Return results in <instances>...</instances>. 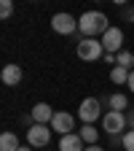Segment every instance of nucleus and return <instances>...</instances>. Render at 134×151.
Here are the masks:
<instances>
[{
    "label": "nucleus",
    "mask_w": 134,
    "mask_h": 151,
    "mask_svg": "<svg viewBox=\"0 0 134 151\" xmlns=\"http://www.w3.org/2000/svg\"><path fill=\"white\" fill-rule=\"evenodd\" d=\"M48 127H51L54 132H59V135L65 138V135H70V132L75 129V116H72V113H67V111H56Z\"/></svg>",
    "instance_id": "nucleus-8"
},
{
    "label": "nucleus",
    "mask_w": 134,
    "mask_h": 151,
    "mask_svg": "<svg viewBox=\"0 0 134 151\" xmlns=\"http://www.w3.org/2000/svg\"><path fill=\"white\" fill-rule=\"evenodd\" d=\"M59 151H86V143L81 138V132H70V135L59 138Z\"/></svg>",
    "instance_id": "nucleus-10"
},
{
    "label": "nucleus",
    "mask_w": 134,
    "mask_h": 151,
    "mask_svg": "<svg viewBox=\"0 0 134 151\" xmlns=\"http://www.w3.org/2000/svg\"><path fill=\"white\" fill-rule=\"evenodd\" d=\"M126 86H129V89L134 92V70H131V76H129V84H126Z\"/></svg>",
    "instance_id": "nucleus-21"
},
{
    "label": "nucleus",
    "mask_w": 134,
    "mask_h": 151,
    "mask_svg": "<svg viewBox=\"0 0 134 151\" xmlns=\"http://www.w3.org/2000/svg\"><path fill=\"white\" fill-rule=\"evenodd\" d=\"M99 116H102V103H99L97 97H86V100H81L78 119H81L83 124H94Z\"/></svg>",
    "instance_id": "nucleus-3"
},
{
    "label": "nucleus",
    "mask_w": 134,
    "mask_h": 151,
    "mask_svg": "<svg viewBox=\"0 0 134 151\" xmlns=\"http://www.w3.org/2000/svg\"><path fill=\"white\" fill-rule=\"evenodd\" d=\"M48 140H51V127L48 124H32L27 129V143L32 148H46Z\"/></svg>",
    "instance_id": "nucleus-6"
},
{
    "label": "nucleus",
    "mask_w": 134,
    "mask_h": 151,
    "mask_svg": "<svg viewBox=\"0 0 134 151\" xmlns=\"http://www.w3.org/2000/svg\"><path fill=\"white\" fill-rule=\"evenodd\" d=\"M102 60H105L107 65H113V62H118V60H116V54H105V57H102Z\"/></svg>",
    "instance_id": "nucleus-20"
},
{
    "label": "nucleus",
    "mask_w": 134,
    "mask_h": 151,
    "mask_svg": "<svg viewBox=\"0 0 134 151\" xmlns=\"http://www.w3.org/2000/svg\"><path fill=\"white\" fill-rule=\"evenodd\" d=\"M131 11H134V6H131Z\"/></svg>",
    "instance_id": "nucleus-24"
},
{
    "label": "nucleus",
    "mask_w": 134,
    "mask_h": 151,
    "mask_svg": "<svg viewBox=\"0 0 134 151\" xmlns=\"http://www.w3.org/2000/svg\"><path fill=\"white\" fill-rule=\"evenodd\" d=\"M81 138H83L86 146H97V140H99V129L94 127V124H83V127H81Z\"/></svg>",
    "instance_id": "nucleus-14"
},
{
    "label": "nucleus",
    "mask_w": 134,
    "mask_h": 151,
    "mask_svg": "<svg viewBox=\"0 0 134 151\" xmlns=\"http://www.w3.org/2000/svg\"><path fill=\"white\" fill-rule=\"evenodd\" d=\"M129 76H131V70H129V68H121V65H116V68L110 70V81L121 86V84H129Z\"/></svg>",
    "instance_id": "nucleus-15"
},
{
    "label": "nucleus",
    "mask_w": 134,
    "mask_h": 151,
    "mask_svg": "<svg viewBox=\"0 0 134 151\" xmlns=\"http://www.w3.org/2000/svg\"><path fill=\"white\" fill-rule=\"evenodd\" d=\"M126 113H118V111H107L105 116H102V129L107 132V135H121V132L126 129Z\"/></svg>",
    "instance_id": "nucleus-4"
},
{
    "label": "nucleus",
    "mask_w": 134,
    "mask_h": 151,
    "mask_svg": "<svg viewBox=\"0 0 134 151\" xmlns=\"http://www.w3.org/2000/svg\"><path fill=\"white\" fill-rule=\"evenodd\" d=\"M78 30L83 38H94V35H105L110 30V22L102 11H86L78 19Z\"/></svg>",
    "instance_id": "nucleus-1"
},
{
    "label": "nucleus",
    "mask_w": 134,
    "mask_h": 151,
    "mask_svg": "<svg viewBox=\"0 0 134 151\" xmlns=\"http://www.w3.org/2000/svg\"><path fill=\"white\" fill-rule=\"evenodd\" d=\"M54 113H56V111H54L48 103H35V105H32V113H30V116H32V122H35V124H51Z\"/></svg>",
    "instance_id": "nucleus-9"
},
{
    "label": "nucleus",
    "mask_w": 134,
    "mask_h": 151,
    "mask_svg": "<svg viewBox=\"0 0 134 151\" xmlns=\"http://www.w3.org/2000/svg\"><path fill=\"white\" fill-rule=\"evenodd\" d=\"M116 60H118L116 65H121V68H129V65H134V51H126V49H123L121 54H116Z\"/></svg>",
    "instance_id": "nucleus-16"
},
{
    "label": "nucleus",
    "mask_w": 134,
    "mask_h": 151,
    "mask_svg": "<svg viewBox=\"0 0 134 151\" xmlns=\"http://www.w3.org/2000/svg\"><path fill=\"white\" fill-rule=\"evenodd\" d=\"M22 148V143H19L16 132H3L0 135V151H19Z\"/></svg>",
    "instance_id": "nucleus-13"
},
{
    "label": "nucleus",
    "mask_w": 134,
    "mask_h": 151,
    "mask_svg": "<svg viewBox=\"0 0 134 151\" xmlns=\"http://www.w3.org/2000/svg\"><path fill=\"white\" fill-rule=\"evenodd\" d=\"M0 78H3L6 86H19V81L24 78V73H22V68H19V65H6L3 73H0Z\"/></svg>",
    "instance_id": "nucleus-11"
},
{
    "label": "nucleus",
    "mask_w": 134,
    "mask_h": 151,
    "mask_svg": "<svg viewBox=\"0 0 134 151\" xmlns=\"http://www.w3.org/2000/svg\"><path fill=\"white\" fill-rule=\"evenodd\" d=\"M75 51H78V57L83 62H97L99 57H105V46H102V41H97V38H81Z\"/></svg>",
    "instance_id": "nucleus-2"
},
{
    "label": "nucleus",
    "mask_w": 134,
    "mask_h": 151,
    "mask_svg": "<svg viewBox=\"0 0 134 151\" xmlns=\"http://www.w3.org/2000/svg\"><path fill=\"white\" fill-rule=\"evenodd\" d=\"M13 14V3L11 0H0V19H8Z\"/></svg>",
    "instance_id": "nucleus-17"
},
{
    "label": "nucleus",
    "mask_w": 134,
    "mask_h": 151,
    "mask_svg": "<svg viewBox=\"0 0 134 151\" xmlns=\"http://www.w3.org/2000/svg\"><path fill=\"white\" fill-rule=\"evenodd\" d=\"M123 151H134V129L123 132Z\"/></svg>",
    "instance_id": "nucleus-18"
},
{
    "label": "nucleus",
    "mask_w": 134,
    "mask_h": 151,
    "mask_svg": "<svg viewBox=\"0 0 134 151\" xmlns=\"http://www.w3.org/2000/svg\"><path fill=\"white\" fill-rule=\"evenodd\" d=\"M102 46H105V54H121L123 51V30L121 27H110L102 35Z\"/></svg>",
    "instance_id": "nucleus-7"
},
{
    "label": "nucleus",
    "mask_w": 134,
    "mask_h": 151,
    "mask_svg": "<svg viewBox=\"0 0 134 151\" xmlns=\"http://www.w3.org/2000/svg\"><path fill=\"white\" fill-rule=\"evenodd\" d=\"M51 30L59 32V35H72L75 30H78V19H75L72 14H54L51 16Z\"/></svg>",
    "instance_id": "nucleus-5"
},
{
    "label": "nucleus",
    "mask_w": 134,
    "mask_h": 151,
    "mask_svg": "<svg viewBox=\"0 0 134 151\" xmlns=\"http://www.w3.org/2000/svg\"><path fill=\"white\" fill-rule=\"evenodd\" d=\"M19 151H32V146H22V148H19Z\"/></svg>",
    "instance_id": "nucleus-23"
},
{
    "label": "nucleus",
    "mask_w": 134,
    "mask_h": 151,
    "mask_svg": "<svg viewBox=\"0 0 134 151\" xmlns=\"http://www.w3.org/2000/svg\"><path fill=\"white\" fill-rule=\"evenodd\" d=\"M126 124H129V129H134V108L126 113Z\"/></svg>",
    "instance_id": "nucleus-19"
},
{
    "label": "nucleus",
    "mask_w": 134,
    "mask_h": 151,
    "mask_svg": "<svg viewBox=\"0 0 134 151\" xmlns=\"http://www.w3.org/2000/svg\"><path fill=\"white\" fill-rule=\"evenodd\" d=\"M86 151H105V148H99V146H86Z\"/></svg>",
    "instance_id": "nucleus-22"
},
{
    "label": "nucleus",
    "mask_w": 134,
    "mask_h": 151,
    "mask_svg": "<svg viewBox=\"0 0 134 151\" xmlns=\"http://www.w3.org/2000/svg\"><path fill=\"white\" fill-rule=\"evenodd\" d=\"M107 105H110V111L123 113V108H129V97H126L123 92H113L110 97H107Z\"/></svg>",
    "instance_id": "nucleus-12"
}]
</instances>
